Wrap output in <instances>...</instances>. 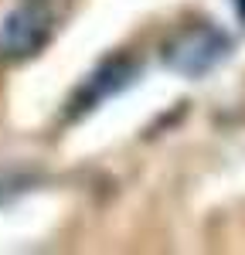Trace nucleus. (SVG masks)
I'll return each mask as SVG.
<instances>
[{"label":"nucleus","mask_w":245,"mask_h":255,"mask_svg":"<svg viewBox=\"0 0 245 255\" xmlns=\"http://www.w3.org/2000/svg\"><path fill=\"white\" fill-rule=\"evenodd\" d=\"M133 68L129 65H122V61H116V65H106V68H99L92 79H89V99L96 102V99H106L113 96V92H120V89H126L129 82H133Z\"/></svg>","instance_id":"7ed1b4c3"},{"label":"nucleus","mask_w":245,"mask_h":255,"mask_svg":"<svg viewBox=\"0 0 245 255\" xmlns=\"http://www.w3.org/2000/svg\"><path fill=\"white\" fill-rule=\"evenodd\" d=\"M239 10H242V14H245V0H239Z\"/></svg>","instance_id":"20e7f679"},{"label":"nucleus","mask_w":245,"mask_h":255,"mask_svg":"<svg viewBox=\"0 0 245 255\" xmlns=\"http://www.w3.org/2000/svg\"><path fill=\"white\" fill-rule=\"evenodd\" d=\"M225 55H228V34H222L218 27H194L163 48L167 68H174L177 75H187V79L208 75Z\"/></svg>","instance_id":"f257e3e1"},{"label":"nucleus","mask_w":245,"mask_h":255,"mask_svg":"<svg viewBox=\"0 0 245 255\" xmlns=\"http://www.w3.org/2000/svg\"><path fill=\"white\" fill-rule=\"evenodd\" d=\"M48 14L38 3H20L14 7L3 24H0V55L3 58H24L31 51H38L48 38Z\"/></svg>","instance_id":"f03ea898"}]
</instances>
